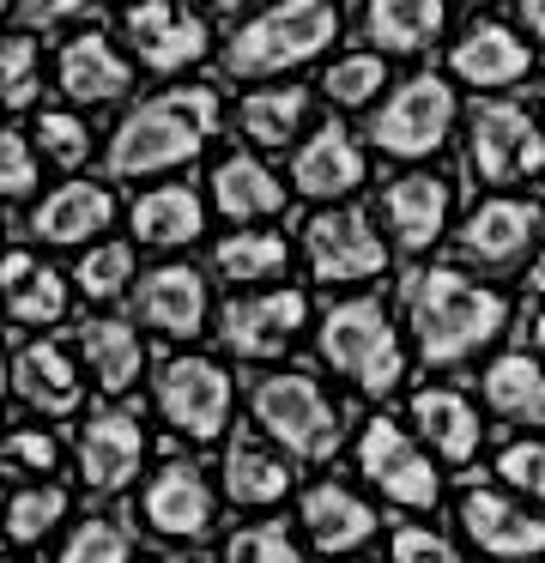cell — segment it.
<instances>
[{
	"mask_svg": "<svg viewBox=\"0 0 545 563\" xmlns=\"http://www.w3.org/2000/svg\"><path fill=\"white\" fill-rule=\"evenodd\" d=\"M467 140H460V164L479 188L503 195V188L539 183L545 176V122L515 98H479L467 110Z\"/></svg>",
	"mask_w": 545,
	"mask_h": 563,
	"instance_id": "6",
	"label": "cell"
},
{
	"mask_svg": "<svg viewBox=\"0 0 545 563\" xmlns=\"http://www.w3.org/2000/svg\"><path fill=\"white\" fill-rule=\"evenodd\" d=\"M382 91H388V55H375V49H346V55H334L327 74H321V98L346 115L375 110Z\"/></svg>",
	"mask_w": 545,
	"mask_h": 563,
	"instance_id": "35",
	"label": "cell"
},
{
	"mask_svg": "<svg viewBox=\"0 0 545 563\" xmlns=\"http://www.w3.org/2000/svg\"><path fill=\"white\" fill-rule=\"evenodd\" d=\"M225 563H309L285 521H249L225 539Z\"/></svg>",
	"mask_w": 545,
	"mask_h": 563,
	"instance_id": "42",
	"label": "cell"
},
{
	"mask_svg": "<svg viewBox=\"0 0 545 563\" xmlns=\"http://www.w3.org/2000/svg\"><path fill=\"white\" fill-rule=\"evenodd\" d=\"M12 7H19V0H0V19H7V13H12Z\"/></svg>",
	"mask_w": 545,
	"mask_h": 563,
	"instance_id": "53",
	"label": "cell"
},
{
	"mask_svg": "<svg viewBox=\"0 0 545 563\" xmlns=\"http://www.w3.org/2000/svg\"><path fill=\"white\" fill-rule=\"evenodd\" d=\"M297 527L309 533V545L321 551V558H351V551H363L375 533H382V515H375L351 485H334V478H321V485L303 490Z\"/></svg>",
	"mask_w": 545,
	"mask_h": 563,
	"instance_id": "24",
	"label": "cell"
},
{
	"mask_svg": "<svg viewBox=\"0 0 545 563\" xmlns=\"http://www.w3.org/2000/svg\"><path fill=\"white\" fill-rule=\"evenodd\" d=\"M73 303V279L55 267H36L19 291H7V321L12 328H55Z\"/></svg>",
	"mask_w": 545,
	"mask_h": 563,
	"instance_id": "38",
	"label": "cell"
},
{
	"mask_svg": "<svg viewBox=\"0 0 545 563\" xmlns=\"http://www.w3.org/2000/svg\"><path fill=\"white\" fill-rule=\"evenodd\" d=\"M309 110H315L309 86H297V79H266V86H254L237 98V128H242L249 146L285 152L309 134Z\"/></svg>",
	"mask_w": 545,
	"mask_h": 563,
	"instance_id": "30",
	"label": "cell"
},
{
	"mask_svg": "<svg viewBox=\"0 0 545 563\" xmlns=\"http://www.w3.org/2000/svg\"><path fill=\"white\" fill-rule=\"evenodd\" d=\"M303 261H309L315 285H334V291H363L394 267V243L375 224V212L363 207H315V219L303 224Z\"/></svg>",
	"mask_w": 545,
	"mask_h": 563,
	"instance_id": "9",
	"label": "cell"
},
{
	"mask_svg": "<svg viewBox=\"0 0 545 563\" xmlns=\"http://www.w3.org/2000/svg\"><path fill=\"white\" fill-rule=\"evenodd\" d=\"M448 79H460L467 91L484 98H503L521 79H533V37L503 19H479L448 43Z\"/></svg>",
	"mask_w": 545,
	"mask_h": 563,
	"instance_id": "19",
	"label": "cell"
},
{
	"mask_svg": "<svg viewBox=\"0 0 545 563\" xmlns=\"http://www.w3.org/2000/svg\"><path fill=\"white\" fill-rule=\"evenodd\" d=\"M218 497L225 490H212L206 466L170 454V461H157V473L140 490V521L157 539H170V545H206L218 527Z\"/></svg>",
	"mask_w": 545,
	"mask_h": 563,
	"instance_id": "16",
	"label": "cell"
},
{
	"mask_svg": "<svg viewBox=\"0 0 545 563\" xmlns=\"http://www.w3.org/2000/svg\"><path fill=\"white\" fill-rule=\"evenodd\" d=\"M157 563H194V558H188V551H170V558H157Z\"/></svg>",
	"mask_w": 545,
	"mask_h": 563,
	"instance_id": "52",
	"label": "cell"
},
{
	"mask_svg": "<svg viewBox=\"0 0 545 563\" xmlns=\"http://www.w3.org/2000/svg\"><path fill=\"white\" fill-rule=\"evenodd\" d=\"M539 98H545V86H539Z\"/></svg>",
	"mask_w": 545,
	"mask_h": 563,
	"instance_id": "56",
	"label": "cell"
},
{
	"mask_svg": "<svg viewBox=\"0 0 545 563\" xmlns=\"http://www.w3.org/2000/svg\"><path fill=\"white\" fill-rule=\"evenodd\" d=\"M315 352L334 376H346L358 394L388 400L406 382V333H400L394 309L375 291H346L315 316Z\"/></svg>",
	"mask_w": 545,
	"mask_h": 563,
	"instance_id": "4",
	"label": "cell"
},
{
	"mask_svg": "<svg viewBox=\"0 0 545 563\" xmlns=\"http://www.w3.org/2000/svg\"><path fill=\"white\" fill-rule=\"evenodd\" d=\"M43 91V49L24 31H0V115H19Z\"/></svg>",
	"mask_w": 545,
	"mask_h": 563,
	"instance_id": "37",
	"label": "cell"
},
{
	"mask_svg": "<svg viewBox=\"0 0 545 563\" xmlns=\"http://www.w3.org/2000/svg\"><path fill=\"white\" fill-rule=\"evenodd\" d=\"M36 158H43V152H36V140L0 122V200L36 195Z\"/></svg>",
	"mask_w": 545,
	"mask_h": 563,
	"instance_id": "45",
	"label": "cell"
},
{
	"mask_svg": "<svg viewBox=\"0 0 545 563\" xmlns=\"http://www.w3.org/2000/svg\"><path fill=\"white\" fill-rule=\"evenodd\" d=\"M370 183V152L346 122H315L309 134L291 146V195L315 200V207H346L358 188Z\"/></svg>",
	"mask_w": 545,
	"mask_h": 563,
	"instance_id": "17",
	"label": "cell"
},
{
	"mask_svg": "<svg viewBox=\"0 0 545 563\" xmlns=\"http://www.w3.org/2000/svg\"><path fill=\"white\" fill-rule=\"evenodd\" d=\"M521 31L533 43H545V0H521Z\"/></svg>",
	"mask_w": 545,
	"mask_h": 563,
	"instance_id": "48",
	"label": "cell"
},
{
	"mask_svg": "<svg viewBox=\"0 0 545 563\" xmlns=\"http://www.w3.org/2000/svg\"><path fill=\"white\" fill-rule=\"evenodd\" d=\"M249 418L266 442H279L303 466H327L339 454V442H346V412L309 369H266V376H254Z\"/></svg>",
	"mask_w": 545,
	"mask_h": 563,
	"instance_id": "5",
	"label": "cell"
},
{
	"mask_svg": "<svg viewBox=\"0 0 545 563\" xmlns=\"http://www.w3.org/2000/svg\"><path fill=\"white\" fill-rule=\"evenodd\" d=\"M133 321L164 333V340H200L218 321L206 273L194 261H157L152 273L133 279Z\"/></svg>",
	"mask_w": 545,
	"mask_h": 563,
	"instance_id": "18",
	"label": "cell"
},
{
	"mask_svg": "<svg viewBox=\"0 0 545 563\" xmlns=\"http://www.w3.org/2000/svg\"><path fill=\"white\" fill-rule=\"evenodd\" d=\"M460 533H467L472 551L497 563H539L545 558V515L533 509L527 497H515L509 485H491V478H472L455 503Z\"/></svg>",
	"mask_w": 545,
	"mask_h": 563,
	"instance_id": "14",
	"label": "cell"
},
{
	"mask_svg": "<svg viewBox=\"0 0 545 563\" xmlns=\"http://www.w3.org/2000/svg\"><path fill=\"white\" fill-rule=\"evenodd\" d=\"M212 273L237 291H254V285H279L291 273V236L273 231V224H237L230 236L212 243Z\"/></svg>",
	"mask_w": 545,
	"mask_h": 563,
	"instance_id": "33",
	"label": "cell"
},
{
	"mask_svg": "<svg viewBox=\"0 0 545 563\" xmlns=\"http://www.w3.org/2000/svg\"><path fill=\"white\" fill-rule=\"evenodd\" d=\"M0 563H12V558H0Z\"/></svg>",
	"mask_w": 545,
	"mask_h": 563,
	"instance_id": "55",
	"label": "cell"
},
{
	"mask_svg": "<svg viewBox=\"0 0 545 563\" xmlns=\"http://www.w3.org/2000/svg\"><path fill=\"white\" fill-rule=\"evenodd\" d=\"M36 267H43V261H36L31 249H7V255H0V297H7V291H19V285L31 279Z\"/></svg>",
	"mask_w": 545,
	"mask_h": 563,
	"instance_id": "47",
	"label": "cell"
},
{
	"mask_svg": "<svg viewBox=\"0 0 545 563\" xmlns=\"http://www.w3.org/2000/svg\"><path fill=\"white\" fill-rule=\"evenodd\" d=\"M109 224H116V195L109 183H85V176H67L31 207V236H43L48 249H91L97 236H109Z\"/></svg>",
	"mask_w": 545,
	"mask_h": 563,
	"instance_id": "23",
	"label": "cell"
},
{
	"mask_svg": "<svg viewBox=\"0 0 545 563\" xmlns=\"http://www.w3.org/2000/svg\"><path fill=\"white\" fill-rule=\"evenodd\" d=\"M55 466H61L55 430L24 424V430H7V437H0V473H12V478H55Z\"/></svg>",
	"mask_w": 545,
	"mask_h": 563,
	"instance_id": "41",
	"label": "cell"
},
{
	"mask_svg": "<svg viewBox=\"0 0 545 563\" xmlns=\"http://www.w3.org/2000/svg\"><path fill=\"white\" fill-rule=\"evenodd\" d=\"M206 188H212L218 219H230V231L237 224H273L291 200L285 176H273V164L261 152H225L206 176Z\"/></svg>",
	"mask_w": 545,
	"mask_h": 563,
	"instance_id": "25",
	"label": "cell"
},
{
	"mask_svg": "<svg viewBox=\"0 0 545 563\" xmlns=\"http://www.w3.org/2000/svg\"><path fill=\"white\" fill-rule=\"evenodd\" d=\"M128 231L140 236V249H164V255L194 249L206 236V200H200V188H188V183L145 188V195L133 200V212H128Z\"/></svg>",
	"mask_w": 545,
	"mask_h": 563,
	"instance_id": "31",
	"label": "cell"
},
{
	"mask_svg": "<svg viewBox=\"0 0 545 563\" xmlns=\"http://www.w3.org/2000/svg\"><path fill=\"white\" fill-rule=\"evenodd\" d=\"M479 400L515 430H545V357L527 352V345L491 352V364L479 376Z\"/></svg>",
	"mask_w": 545,
	"mask_h": 563,
	"instance_id": "28",
	"label": "cell"
},
{
	"mask_svg": "<svg viewBox=\"0 0 545 563\" xmlns=\"http://www.w3.org/2000/svg\"><path fill=\"white\" fill-rule=\"evenodd\" d=\"M448 31V0H363V37L375 55H424Z\"/></svg>",
	"mask_w": 545,
	"mask_h": 563,
	"instance_id": "32",
	"label": "cell"
},
{
	"mask_svg": "<svg viewBox=\"0 0 545 563\" xmlns=\"http://www.w3.org/2000/svg\"><path fill=\"white\" fill-rule=\"evenodd\" d=\"M55 563H133L128 521H116V515H85L67 533V545H61Z\"/></svg>",
	"mask_w": 545,
	"mask_h": 563,
	"instance_id": "39",
	"label": "cell"
},
{
	"mask_svg": "<svg viewBox=\"0 0 545 563\" xmlns=\"http://www.w3.org/2000/svg\"><path fill=\"white\" fill-rule=\"evenodd\" d=\"M91 7H103V0H19V13H24V25H67V19H79V13H91Z\"/></svg>",
	"mask_w": 545,
	"mask_h": 563,
	"instance_id": "46",
	"label": "cell"
},
{
	"mask_svg": "<svg viewBox=\"0 0 545 563\" xmlns=\"http://www.w3.org/2000/svg\"><path fill=\"white\" fill-rule=\"evenodd\" d=\"M242 7H254V0H212V13H242Z\"/></svg>",
	"mask_w": 545,
	"mask_h": 563,
	"instance_id": "51",
	"label": "cell"
},
{
	"mask_svg": "<svg viewBox=\"0 0 545 563\" xmlns=\"http://www.w3.org/2000/svg\"><path fill=\"white\" fill-rule=\"evenodd\" d=\"M67 509H73V497L55 485V478H31L24 490L7 497V509H0V533H7L12 545H43V539L67 521Z\"/></svg>",
	"mask_w": 545,
	"mask_h": 563,
	"instance_id": "34",
	"label": "cell"
},
{
	"mask_svg": "<svg viewBox=\"0 0 545 563\" xmlns=\"http://www.w3.org/2000/svg\"><path fill=\"white\" fill-rule=\"evenodd\" d=\"M145 449H152V437H145L140 412H128V406H103V412H91L79 424V478H85V490H97V497H121V490L140 478Z\"/></svg>",
	"mask_w": 545,
	"mask_h": 563,
	"instance_id": "20",
	"label": "cell"
},
{
	"mask_svg": "<svg viewBox=\"0 0 545 563\" xmlns=\"http://www.w3.org/2000/svg\"><path fill=\"white\" fill-rule=\"evenodd\" d=\"M121 37H128L133 67L157 79H176L212 55V19L188 0H133L121 13Z\"/></svg>",
	"mask_w": 545,
	"mask_h": 563,
	"instance_id": "13",
	"label": "cell"
},
{
	"mask_svg": "<svg viewBox=\"0 0 545 563\" xmlns=\"http://www.w3.org/2000/svg\"><path fill=\"white\" fill-rule=\"evenodd\" d=\"M36 152H43V164H61V170H79L85 158H91V122H85L79 110H36Z\"/></svg>",
	"mask_w": 545,
	"mask_h": 563,
	"instance_id": "40",
	"label": "cell"
},
{
	"mask_svg": "<svg viewBox=\"0 0 545 563\" xmlns=\"http://www.w3.org/2000/svg\"><path fill=\"white\" fill-rule=\"evenodd\" d=\"M497 485H509L515 497H527L533 509H545V437H515L497 449Z\"/></svg>",
	"mask_w": 545,
	"mask_h": 563,
	"instance_id": "43",
	"label": "cell"
},
{
	"mask_svg": "<svg viewBox=\"0 0 545 563\" xmlns=\"http://www.w3.org/2000/svg\"><path fill=\"white\" fill-rule=\"evenodd\" d=\"M533 352L545 357V309H539V316H533Z\"/></svg>",
	"mask_w": 545,
	"mask_h": 563,
	"instance_id": "50",
	"label": "cell"
},
{
	"mask_svg": "<svg viewBox=\"0 0 545 563\" xmlns=\"http://www.w3.org/2000/svg\"><path fill=\"white\" fill-rule=\"evenodd\" d=\"M79 357H85V369H91L103 400H128L145 376V340L121 316H85L79 321Z\"/></svg>",
	"mask_w": 545,
	"mask_h": 563,
	"instance_id": "29",
	"label": "cell"
},
{
	"mask_svg": "<svg viewBox=\"0 0 545 563\" xmlns=\"http://www.w3.org/2000/svg\"><path fill=\"white\" fill-rule=\"evenodd\" d=\"M7 382H12V394L43 418H67V412H79V400H85L79 364H73V352L61 340H48V333L12 352Z\"/></svg>",
	"mask_w": 545,
	"mask_h": 563,
	"instance_id": "27",
	"label": "cell"
},
{
	"mask_svg": "<svg viewBox=\"0 0 545 563\" xmlns=\"http://www.w3.org/2000/svg\"><path fill=\"white\" fill-rule=\"evenodd\" d=\"M375 224L388 231V243L400 255L424 261L448 231H455V183L436 176L430 164H412L394 183H382V207H375Z\"/></svg>",
	"mask_w": 545,
	"mask_h": 563,
	"instance_id": "15",
	"label": "cell"
},
{
	"mask_svg": "<svg viewBox=\"0 0 545 563\" xmlns=\"http://www.w3.org/2000/svg\"><path fill=\"white\" fill-rule=\"evenodd\" d=\"M388 563H467V558H460V545L443 533V527L400 521L394 533H388Z\"/></svg>",
	"mask_w": 545,
	"mask_h": 563,
	"instance_id": "44",
	"label": "cell"
},
{
	"mask_svg": "<svg viewBox=\"0 0 545 563\" xmlns=\"http://www.w3.org/2000/svg\"><path fill=\"white\" fill-rule=\"evenodd\" d=\"M218 345L242 364H273L309 333V291L303 285H254L218 303Z\"/></svg>",
	"mask_w": 545,
	"mask_h": 563,
	"instance_id": "11",
	"label": "cell"
},
{
	"mask_svg": "<svg viewBox=\"0 0 545 563\" xmlns=\"http://www.w3.org/2000/svg\"><path fill=\"white\" fill-rule=\"evenodd\" d=\"M55 86L73 110H103L133 91V55L103 31H73L55 55Z\"/></svg>",
	"mask_w": 545,
	"mask_h": 563,
	"instance_id": "21",
	"label": "cell"
},
{
	"mask_svg": "<svg viewBox=\"0 0 545 563\" xmlns=\"http://www.w3.org/2000/svg\"><path fill=\"white\" fill-rule=\"evenodd\" d=\"M218 478H225V503L230 509H273V503L291 497L297 473H291V454L279 442H261L254 430H237L225 442V461H218Z\"/></svg>",
	"mask_w": 545,
	"mask_h": 563,
	"instance_id": "26",
	"label": "cell"
},
{
	"mask_svg": "<svg viewBox=\"0 0 545 563\" xmlns=\"http://www.w3.org/2000/svg\"><path fill=\"white\" fill-rule=\"evenodd\" d=\"M152 406L182 442H218L230 430V412H237V388H230V369L218 357L176 352L164 357L152 382Z\"/></svg>",
	"mask_w": 545,
	"mask_h": 563,
	"instance_id": "12",
	"label": "cell"
},
{
	"mask_svg": "<svg viewBox=\"0 0 545 563\" xmlns=\"http://www.w3.org/2000/svg\"><path fill=\"white\" fill-rule=\"evenodd\" d=\"M460 122H467V115H460L455 79L448 74H412L370 110V134L363 140H370L382 158H394L412 170V164H430L436 152L455 140Z\"/></svg>",
	"mask_w": 545,
	"mask_h": 563,
	"instance_id": "7",
	"label": "cell"
},
{
	"mask_svg": "<svg viewBox=\"0 0 545 563\" xmlns=\"http://www.w3.org/2000/svg\"><path fill=\"white\" fill-rule=\"evenodd\" d=\"M527 291H533V297H545V243H539V255L527 261Z\"/></svg>",
	"mask_w": 545,
	"mask_h": 563,
	"instance_id": "49",
	"label": "cell"
},
{
	"mask_svg": "<svg viewBox=\"0 0 545 563\" xmlns=\"http://www.w3.org/2000/svg\"><path fill=\"white\" fill-rule=\"evenodd\" d=\"M351 461H358V478L375 490L382 503L406 515H430L443 503V461L412 437L400 418L370 412L358 424V442H351Z\"/></svg>",
	"mask_w": 545,
	"mask_h": 563,
	"instance_id": "8",
	"label": "cell"
},
{
	"mask_svg": "<svg viewBox=\"0 0 545 563\" xmlns=\"http://www.w3.org/2000/svg\"><path fill=\"white\" fill-rule=\"evenodd\" d=\"M225 128V103L212 86H170L157 98L133 103L103 140V170L109 183H145L194 164Z\"/></svg>",
	"mask_w": 545,
	"mask_h": 563,
	"instance_id": "2",
	"label": "cell"
},
{
	"mask_svg": "<svg viewBox=\"0 0 545 563\" xmlns=\"http://www.w3.org/2000/svg\"><path fill=\"white\" fill-rule=\"evenodd\" d=\"M346 19H339V0H266L261 13H249L218 49V67L225 79H249V86H266V79H291L309 62H321L339 43Z\"/></svg>",
	"mask_w": 545,
	"mask_h": 563,
	"instance_id": "3",
	"label": "cell"
},
{
	"mask_svg": "<svg viewBox=\"0 0 545 563\" xmlns=\"http://www.w3.org/2000/svg\"><path fill=\"white\" fill-rule=\"evenodd\" d=\"M133 243H121V236H109V243H91L79 249V261H73V291H85L91 303H109V297L133 291Z\"/></svg>",
	"mask_w": 545,
	"mask_h": 563,
	"instance_id": "36",
	"label": "cell"
},
{
	"mask_svg": "<svg viewBox=\"0 0 545 563\" xmlns=\"http://www.w3.org/2000/svg\"><path fill=\"white\" fill-rule=\"evenodd\" d=\"M400 316L424 369H460L509 333V297L460 261H418L400 285Z\"/></svg>",
	"mask_w": 545,
	"mask_h": 563,
	"instance_id": "1",
	"label": "cell"
},
{
	"mask_svg": "<svg viewBox=\"0 0 545 563\" xmlns=\"http://www.w3.org/2000/svg\"><path fill=\"white\" fill-rule=\"evenodd\" d=\"M545 243V207L527 195H484L455 219V261L472 273H515Z\"/></svg>",
	"mask_w": 545,
	"mask_h": 563,
	"instance_id": "10",
	"label": "cell"
},
{
	"mask_svg": "<svg viewBox=\"0 0 545 563\" xmlns=\"http://www.w3.org/2000/svg\"><path fill=\"white\" fill-rule=\"evenodd\" d=\"M346 563H382V558H346Z\"/></svg>",
	"mask_w": 545,
	"mask_h": 563,
	"instance_id": "54",
	"label": "cell"
},
{
	"mask_svg": "<svg viewBox=\"0 0 545 563\" xmlns=\"http://www.w3.org/2000/svg\"><path fill=\"white\" fill-rule=\"evenodd\" d=\"M406 418H412V437H418L443 466H472L479 461L484 418H479V406H472V394L436 382V388H418L406 400Z\"/></svg>",
	"mask_w": 545,
	"mask_h": 563,
	"instance_id": "22",
	"label": "cell"
}]
</instances>
